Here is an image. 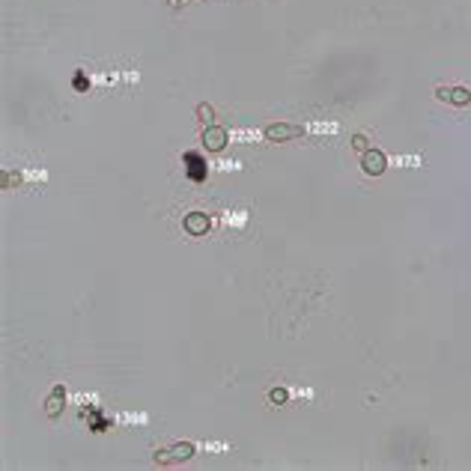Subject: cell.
Returning <instances> with one entry per match:
<instances>
[{
  "mask_svg": "<svg viewBox=\"0 0 471 471\" xmlns=\"http://www.w3.org/2000/svg\"><path fill=\"white\" fill-rule=\"evenodd\" d=\"M194 444L191 442H182V444H173L170 450H158L155 453V462L158 465H173V462H182V459H191L194 457Z\"/></svg>",
  "mask_w": 471,
  "mask_h": 471,
  "instance_id": "cell-1",
  "label": "cell"
},
{
  "mask_svg": "<svg viewBox=\"0 0 471 471\" xmlns=\"http://www.w3.org/2000/svg\"><path fill=\"white\" fill-rule=\"evenodd\" d=\"M182 227H185L188 236H206L209 227H212V221H209V215H206V212H191V215H185Z\"/></svg>",
  "mask_w": 471,
  "mask_h": 471,
  "instance_id": "cell-4",
  "label": "cell"
},
{
  "mask_svg": "<svg viewBox=\"0 0 471 471\" xmlns=\"http://www.w3.org/2000/svg\"><path fill=\"white\" fill-rule=\"evenodd\" d=\"M435 96L442 101H450V104H459V108H465V104H471V93L465 90V86H439L435 90Z\"/></svg>",
  "mask_w": 471,
  "mask_h": 471,
  "instance_id": "cell-6",
  "label": "cell"
},
{
  "mask_svg": "<svg viewBox=\"0 0 471 471\" xmlns=\"http://www.w3.org/2000/svg\"><path fill=\"white\" fill-rule=\"evenodd\" d=\"M197 116H200L203 123H212L215 111H212V108H209V104H197Z\"/></svg>",
  "mask_w": 471,
  "mask_h": 471,
  "instance_id": "cell-10",
  "label": "cell"
},
{
  "mask_svg": "<svg viewBox=\"0 0 471 471\" xmlns=\"http://www.w3.org/2000/svg\"><path fill=\"white\" fill-rule=\"evenodd\" d=\"M266 141L271 143H281V141H292V137H301L304 129L301 126H289V123H274V126H266Z\"/></svg>",
  "mask_w": 471,
  "mask_h": 471,
  "instance_id": "cell-2",
  "label": "cell"
},
{
  "mask_svg": "<svg viewBox=\"0 0 471 471\" xmlns=\"http://www.w3.org/2000/svg\"><path fill=\"white\" fill-rule=\"evenodd\" d=\"M352 146L361 149V152H367V137H364V134H355V137H352Z\"/></svg>",
  "mask_w": 471,
  "mask_h": 471,
  "instance_id": "cell-12",
  "label": "cell"
},
{
  "mask_svg": "<svg viewBox=\"0 0 471 471\" xmlns=\"http://www.w3.org/2000/svg\"><path fill=\"white\" fill-rule=\"evenodd\" d=\"M182 161H185V173H188L191 182H203V179H206V170H209V167H206V161H203L200 152H185Z\"/></svg>",
  "mask_w": 471,
  "mask_h": 471,
  "instance_id": "cell-5",
  "label": "cell"
},
{
  "mask_svg": "<svg viewBox=\"0 0 471 471\" xmlns=\"http://www.w3.org/2000/svg\"><path fill=\"white\" fill-rule=\"evenodd\" d=\"M63 406H66V388L54 385V391H51L48 400H45V414H48V417H57V414L63 412Z\"/></svg>",
  "mask_w": 471,
  "mask_h": 471,
  "instance_id": "cell-8",
  "label": "cell"
},
{
  "mask_svg": "<svg viewBox=\"0 0 471 471\" xmlns=\"http://www.w3.org/2000/svg\"><path fill=\"white\" fill-rule=\"evenodd\" d=\"M361 167H364V173L367 176H382L388 167V158L382 149H367L364 152V158H361Z\"/></svg>",
  "mask_w": 471,
  "mask_h": 471,
  "instance_id": "cell-3",
  "label": "cell"
},
{
  "mask_svg": "<svg viewBox=\"0 0 471 471\" xmlns=\"http://www.w3.org/2000/svg\"><path fill=\"white\" fill-rule=\"evenodd\" d=\"M269 400H271V403H277V406H284V403L289 400V394H286V388H271Z\"/></svg>",
  "mask_w": 471,
  "mask_h": 471,
  "instance_id": "cell-9",
  "label": "cell"
},
{
  "mask_svg": "<svg viewBox=\"0 0 471 471\" xmlns=\"http://www.w3.org/2000/svg\"><path fill=\"white\" fill-rule=\"evenodd\" d=\"M203 143H206V149L221 152V149L227 146V129H221V126H206V131H203Z\"/></svg>",
  "mask_w": 471,
  "mask_h": 471,
  "instance_id": "cell-7",
  "label": "cell"
},
{
  "mask_svg": "<svg viewBox=\"0 0 471 471\" xmlns=\"http://www.w3.org/2000/svg\"><path fill=\"white\" fill-rule=\"evenodd\" d=\"M72 86H75V90H86V86H90V81H86L84 75L78 72V75H75V81H72Z\"/></svg>",
  "mask_w": 471,
  "mask_h": 471,
  "instance_id": "cell-11",
  "label": "cell"
}]
</instances>
